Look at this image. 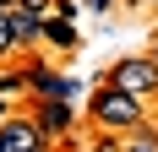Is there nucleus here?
Wrapping results in <instances>:
<instances>
[{
	"instance_id": "1",
	"label": "nucleus",
	"mask_w": 158,
	"mask_h": 152,
	"mask_svg": "<svg viewBox=\"0 0 158 152\" xmlns=\"http://www.w3.org/2000/svg\"><path fill=\"white\" fill-rule=\"evenodd\" d=\"M142 103H147V98L114 87V82H104V87L93 92V120L109 125V130H136V125H142Z\"/></svg>"
},
{
	"instance_id": "2",
	"label": "nucleus",
	"mask_w": 158,
	"mask_h": 152,
	"mask_svg": "<svg viewBox=\"0 0 158 152\" xmlns=\"http://www.w3.org/2000/svg\"><path fill=\"white\" fill-rule=\"evenodd\" d=\"M109 82L126 87V92H136V98H153V92H158V60H153V54H147V60L131 54V60H120V65L109 71Z\"/></svg>"
},
{
	"instance_id": "3",
	"label": "nucleus",
	"mask_w": 158,
	"mask_h": 152,
	"mask_svg": "<svg viewBox=\"0 0 158 152\" xmlns=\"http://www.w3.org/2000/svg\"><path fill=\"white\" fill-rule=\"evenodd\" d=\"M44 141L49 136L38 130V120H11V114L0 120V152H38Z\"/></svg>"
},
{
	"instance_id": "4",
	"label": "nucleus",
	"mask_w": 158,
	"mask_h": 152,
	"mask_svg": "<svg viewBox=\"0 0 158 152\" xmlns=\"http://www.w3.org/2000/svg\"><path fill=\"white\" fill-rule=\"evenodd\" d=\"M22 82H27L38 98H71V92H77V82H71V76H55L49 65H27V71H22Z\"/></svg>"
},
{
	"instance_id": "5",
	"label": "nucleus",
	"mask_w": 158,
	"mask_h": 152,
	"mask_svg": "<svg viewBox=\"0 0 158 152\" xmlns=\"http://www.w3.org/2000/svg\"><path fill=\"white\" fill-rule=\"evenodd\" d=\"M33 120H38L44 136H65V130H71V98H44Z\"/></svg>"
},
{
	"instance_id": "6",
	"label": "nucleus",
	"mask_w": 158,
	"mask_h": 152,
	"mask_svg": "<svg viewBox=\"0 0 158 152\" xmlns=\"http://www.w3.org/2000/svg\"><path fill=\"white\" fill-rule=\"evenodd\" d=\"M44 38L55 49H77V27H71V16H44Z\"/></svg>"
},
{
	"instance_id": "7",
	"label": "nucleus",
	"mask_w": 158,
	"mask_h": 152,
	"mask_svg": "<svg viewBox=\"0 0 158 152\" xmlns=\"http://www.w3.org/2000/svg\"><path fill=\"white\" fill-rule=\"evenodd\" d=\"M11 49H16V44H11V22H6V11H0V60H6Z\"/></svg>"
},
{
	"instance_id": "8",
	"label": "nucleus",
	"mask_w": 158,
	"mask_h": 152,
	"mask_svg": "<svg viewBox=\"0 0 158 152\" xmlns=\"http://www.w3.org/2000/svg\"><path fill=\"white\" fill-rule=\"evenodd\" d=\"M16 87H22V76H16V71H11V76H0V98H11Z\"/></svg>"
},
{
	"instance_id": "9",
	"label": "nucleus",
	"mask_w": 158,
	"mask_h": 152,
	"mask_svg": "<svg viewBox=\"0 0 158 152\" xmlns=\"http://www.w3.org/2000/svg\"><path fill=\"white\" fill-rule=\"evenodd\" d=\"M82 6H87V11H109L114 0H82Z\"/></svg>"
},
{
	"instance_id": "10",
	"label": "nucleus",
	"mask_w": 158,
	"mask_h": 152,
	"mask_svg": "<svg viewBox=\"0 0 158 152\" xmlns=\"http://www.w3.org/2000/svg\"><path fill=\"white\" fill-rule=\"evenodd\" d=\"M6 114H11V109H6V98H0V120H6Z\"/></svg>"
},
{
	"instance_id": "11",
	"label": "nucleus",
	"mask_w": 158,
	"mask_h": 152,
	"mask_svg": "<svg viewBox=\"0 0 158 152\" xmlns=\"http://www.w3.org/2000/svg\"><path fill=\"white\" fill-rule=\"evenodd\" d=\"M6 6H16V0H0V11H6Z\"/></svg>"
},
{
	"instance_id": "12",
	"label": "nucleus",
	"mask_w": 158,
	"mask_h": 152,
	"mask_svg": "<svg viewBox=\"0 0 158 152\" xmlns=\"http://www.w3.org/2000/svg\"><path fill=\"white\" fill-rule=\"evenodd\" d=\"M153 60H158V44H153Z\"/></svg>"
}]
</instances>
